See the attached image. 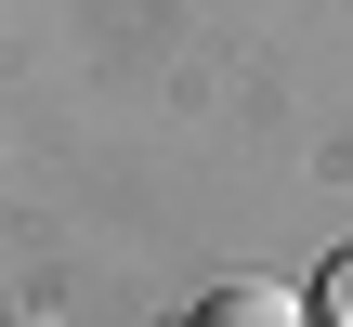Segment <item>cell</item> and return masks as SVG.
<instances>
[{"instance_id": "7a4b0ae2", "label": "cell", "mask_w": 353, "mask_h": 327, "mask_svg": "<svg viewBox=\"0 0 353 327\" xmlns=\"http://www.w3.org/2000/svg\"><path fill=\"white\" fill-rule=\"evenodd\" d=\"M314 327H353V236L327 249V275H314Z\"/></svg>"}, {"instance_id": "6da1fadb", "label": "cell", "mask_w": 353, "mask_h": 327, "mask_svg": "<svg viewBox=\"0 0 353 327\" xmlns=\"http://www.w3.org/2000/svg\"><path fill=\"white\" fill-rule=\"evenodd\" d=\"M183 327H314V301H301V288H262V275H236V288H210Z\"/></svg>"}]
</instances>
